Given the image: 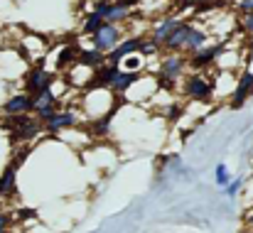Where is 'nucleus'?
I'll list each match as a JSON object with an SVG mask.
<instances>
[{"mask_svg":"<svg viewBox=\"0 0 253 233\" xmlns=\"http://www.w3.org/2000/svg\"><path fill=\"white\" fill-rule=\"evenodd\" d=\"M236 10H239L241 15H246V12H253V0H239V2H236Z\"/></svg>","mask_w":253,"mask_h":233,"instance_id":"393cba45","label":"nucleus"},{"mask_svg":"<svg viewBox=\"0 0 253 233\" xmlns=\"http://www.w3.org/2000/svg\"><path fill=\"white\" fill-rule=\"evenodd\" d=\"M77 62L79 64H84L86 69H98V67H103L106 64V54L103 52H98V49H79V54H77Z\"/></svg>","mask_w":253,"mask_h":233,"instance_id":"dca6fc26","label":"nucleus"},{"mask_svg":"<svg viewBox=\"0 0 253 233\" xmlns=\"http://www.w3.org/2000/svg\"><path fill=\"white\" fill-rule=\"evenodd\" d=\"M221 47H224V42L204 44L202 49H197V52H192V54L187 57V64H189L194 72H204V69L214 67V59H216V54L221 52Z\"/></svg>","mask_w":253,"mask_h":233,"instance_id":"0eeeda50","label":"nucleus"},{"mask_svg":"<svg viewBox=\"0 0 253 233\" xmlns=\"http://www.w3.org/2000/svg\"><path fill=\"white\" fill-rule=\"evenodd\" d=\"M54 81H57V74H54V72H47L42 64L32 67V69L22 77L25 93H30V96H35V93H40V91H44V88H52Z\"/></svg>","mask_w":253,"mask_h":233,"instance_id":"39448f33","label":"nucleus"},{"mask_svg":"<svg viewBox=\"0 0 253 233\" xmlns=\"http://www.w3.org/2000/svg\"><path fill=\"white\" fill-rule=\"evenodd\" d=\"M116 2H121V5H126V7H130V10H135V7L140 5V0H116Z\"/></svg>","mask_w":253,"mask_h":233,"instance_id":"cd10ccee","label":"nucleus"},{"mask_svg":"<svg viewBox=\"0 0 253 233\" xmlns=\"http://www.w3.org/2000/svg\"><path fill=\"white\" fill-rule=\"evenodd\" d=\"M108 7H111V0H96L91 12H96V15H101V17L106 20V15H108Z\"/></svg>","mask_w":253,"mask_h":233,"instance_id":"5701e85b","label":"nucleus"},{"mask_svg":"<svg viewBox=\"0 0 253 233\" xmlns=\"http://www.w3.org/2000/svg\"><path fill=\"white\" fill-rule=\"evenodd\" d=\"M103 22H106V20H103L101 15H96V12H88V15H86V17H84V25H82V32L91 37V35H93V32H96V30H98V27H101Z\"/></svg>","mask_w":253,"mask_h":233,"instance_id":"aec40b11","label":"nucleus"},{"mask_svg":"<svg viewBox=\"0 0 253 233\" xmlns=\"http://www.w3.org/2000/svg\"><path fill=\"white\" fill-rule=\"evenodd\" d=\"M187 54L182 52H165V57L160 59V74H158V81H160V88H174V81L184 77L187 72Z\"/></svg>","mask_w":253,"mask_h":233,"instance_id":"f03ea898","label":"nucleus"},{"mask_svg":"<svg viewBox=\"0 0 253 233\" xmlns=\"http://www.w3.org/2000/svg\"><path fill=\"white\" fill-rule=\"evenodd\" d=\"M199 2H204V0H179L177 7H194V5H199Z\"/></svg>","mask_w":253,"mask_h":233,"instance_id":"bb28decb","label":"nucleus"},{"mask_svg":"<svg viewBox=\"0 0 253 233\" xmlns=\"http://www.w3.org/2000/svg\"><path fill=\"white\" fill-rule=\"evenodd\" d=\"M241 30H244L246 35H253V12H246V15L241 17Z\"/></svg>","mask_w":253,"mask_h":233,"instance_id":"b1692460","label":"nucleus"},{"mask_svg":"<svg viewBox=\"0 0 253 233\" xmlns=\"http://www.w3.org/2000/svg\"><path fill=\"white\" fill-rule=\"evenodd\" d=\"M121 39H123V30H121V25L103 22V25L91 35V47L98 49V52H103V54H111Z\"/></svg>","mask_w":253,"mask_h":233,"instance_id":"20e7f679","label":"nucleus"},{"mask_svg":"<svg viewBox=\"0 0 253 233\" xmlns=\"http://www.w3.org/2000/svg\"><path fill=\"white\" fill-rule=\"evenodd\" d=\"M204 44H209V35L199 27V25H194L192 22V30L187 32V39H184V47H182V54H192V52H197V49H202Z\"/></svg>","mask_w":253,"mask_h":233,"instance_id":"4468645a","label":"nucleus"},{"mask_svg":"<svg viewBox=\"0 0 253 233\" xmlns=\"http://www.w3.org/2000/svg\"><path fill=\"white\" fill-rule=\"evenodd\" d=\"M77 54H79V49H77L74 44H67V47L62 49V54L57 57V69H69V67L77 62Z\"/></svg>","mask_w":253,"mask_h":233,"instance_id":"6ab92c4d","label":"nucleus"},{"mask_svg":"<svg viewBox=\"0 0 253 233\" xmlns=\"http://www.w3.org/2000/svg\"><path fill=\"white\" fill-rule=\"evenodd\" d=\"M0 233H7V231H0Z\"/></svg>","mask_w":253,"mask_h":233,"instance_id":"c756f323","label":"nucleus"},{"mask_svg":"<svg viewBox=\"0 0 253 233\" xmlns=\"http://www.w3.org/2000/svg\"><path fill=\"white\" fill-rule=\"evenodd\" d=\"M182 93L189 98V101H197V103H207L211 96H214V81L207 78L202 72L197 74H189L184 78V86H182Z\"/></svg>","mask_w":253,"mask_h":233,"instance_id":"7ed1b4c3","label":"nucleus"},{"mask_svg":"<svg viewBox=\"0 0 253 233\" xmlns=\"http://www.w3.org/2000/svg\"><path fill=\"white\" fill-rule=\"evenodd\" d=\"M5 125H7V128H12V133H10L12 143L35 140V138L44 130L42 120H37L32 113H22V116H5Z\"/></svg>","mask_w":253,"mask_h":233,"instance_id":"f257e3e1","label":"nucleus"},{"mask_svg":"<svg viewBox=\"0 0 253 233\" xmlns=\"http://www.w3.org/2000/svg\"><path fill=\"white\" fill-rule=\"evenodd\" d=\"M251 93H253V72L251 69H244L239 81L234 83V93H231V101H229L231 108H234V111L244 108V103L251 98Z\"/></svg>","mask_w":253,"mask_h":233,"instance_id":"6e6552de","label":"nucleus"},{"mask_svg":"<svg viewBox=\"0 0 253 233\" xmlns=\"http://www.w3.org/2000/svg\"><path fill=\"white\" fill-rule=\"evenodd\" d=\"M111 118H113V113H106V116L91 118V123H88V133H91L93 138H106L108 130H111Z\"/></svg>","mask_w":253,"mask_h":233,"instance_id":"a211bd4d","label":"nucleus"},{"mask_svg":"<svg viewBox=\"0 0 253 233\" xmlns=\"http://www.w3.org/2000/svg\"><path fill=\"white\" fill-rule=\"evenodd\" d=\"M79 113H74V111H54L42 125H44V133H49V135H59V133H64V130H72V128H77L79 125Z\"/></svg>","mask_w":253,"mask_h":233,"instance_id":"423d86ee","label":"nucleus"},{"mask_svg":"<svg viewBox=\"0 0 253 233\" xmlns=\"http://www.w3.org/2000/svg\"><path fill=\"white\" fill-rule=\"evenodd\" d=\"M135 81H140V72L118 69V72L113 74V78H111V83H108V91L116 93V96H126V93L135 86Z\"/></svg>","mask_w":253,"mask_h":233,"instance_id":"9d476101","label":"nucleus"},{"mask_svg":"<svg viewBox=\"0 0 253 233\" xmlns=\"http://www.w3.org/2000/svg\"><path fill=\"white\" fill-rule=\"evenodd\" d=\"M241 184H244V177H231V182H229V184L224 187V194L234 199V196H236V194L241 192Z\"/></svg>","mask_w":253,"mask_h":233,"instance_id":"4be33fe9","label":"nucleus"},{"mask_svg":"<svg viewBox=\"0 0 253 233\" xmlns=\"http://www.w3.org/2000/svg\"><path fill=\"white\" fill-rule=\"evenodd\" d=\"M214 182H216V187H219V189H224V187L231 182V172H229V167H226L224 162H219V164H216V169H214Z\"/></svg>","mask_w":253,"mask_h":233,"instance_id":"412c9836","label":"nucleus"},{"mask_svg":"<svg viewBox=\"0 0 253 233\" xmlns=\"http://www.w3.org/2000/svg\"><path fill=\"white\" fill-rule=\"evenodd\" d=\"M182 22V17H177V15H165V17H160L158 22H155V27H153V32H150V42L158 47V49H163V42H165V37H168L169 32L177 27Z\"/></svg>","mask_w":253,"mask_h":233,"instance_id":"9b49d317","label":"nucleus"},{"mask_svg":"<svg viewBox=\"0 0 253 233\" xmlns=\"http://www.w3.org/2000/svg\"><path fill=\"white\" fill-rule=\"evenodd\" d=\"M2 113L5 116H22V113H32V96L20 91V93H10L2 101Z\"/></svg>","mask_w":253,"mask_h":233,"instance_id":"1a4fd4ad","label":"nucleus"},{"mask_svg":"<svg viewBox=\"0 0 253 233\" xmlns=\"http://www.w3.org/2000/svg\"><path fill=\"white\" fill-rule=\"evenodd\" d=\"M192 30V20H182L172 32H169L168 37H165V42H163V49L165 52H182V47H184V39H187V32Z\"/></svg>","mask_w":253,"mask_h":233,"instance_id":"f8f14e48","label":"nucleus"},{"mask_svg":"<svg viewBox=\"0 0 253 233\" xmlns=\"http://www.w3.org/2000/svg\"><path fill=\"white\" fill-rule=\"evenodd\" d=\"M130 15H133V10H130V7H126V5H121V2L111 0V7H108L106 22H113V25H123L126 20H130Z\"/></svg>","mask_w":253,"mask_h":233,"instance_id":"f3484780","label":"nucleus"},{"mask_svg":"<svg viewBox=\"0 0 253 233\" xmlns=\"http://www.w3.org/2000/svg\"><path fill=\"white\" fill-rule=\"evenodd\" d=\"M140 39H143V37H138V35H133V37H126V39H121V42L116 44V49H113L111 54H106V62H121L123 57L138 54Z\"/></svg>","mask_w":253,"mask_h":233,"instance_id":"ddd939ff","label":"nucleus"},{"mask_svg":"<svg viewBox=\"0 0 253 233\" xmlns=\"http://www.w3.org/2000/svg\"><path fill=\"white\" fill-rule=\"evenodd\" d=\"M246 224H249V226L253 229V214H246Z\"/></svg>","mask_w":253,"mask_h":233,"instance_id":"c85d7f7f","label":"nucleus"},{"mask_svg":"<svg viewBox=\"0 0 253 233\" xmlns=\"http://www.w3.org/2000/svg\"><path fill=\"white\" fill-rule=\"evenodd\" d=\"M10 214H5V211H0V231H7L10 229Z\"/></svg>","mask_w":253,"mask_h":233,"instance_id":"a878e982","label":"nucleus"},{"mask_svg":"<svg viewBox=\"0 0 253 233\" xmlns=\"http://www.w3.org/2000/svg\"><path fill=\"white\" fill-rule=\"evenodd\" d=\"M17 189V167L10 162L0 174V196H10Z\"/></svg>","mask_w":253,"mask_h":233,"instance_id":"2eb2a0df","label":"nucleus"}]
</instances>
